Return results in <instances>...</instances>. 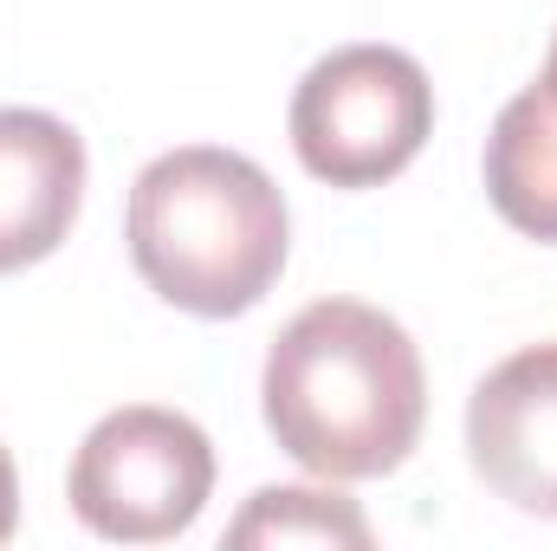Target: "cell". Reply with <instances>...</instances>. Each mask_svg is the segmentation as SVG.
Here are the masks:
<instances>
[{
	"instance_id": "cell-1",
	"label": "cell",
	"mask_w": 557,
	"mask_h": 551,
	"mask_svg": "<svg viewBox=\"0 0 557 551\" xmlns=\"http://www.w3.org/2000/svg\"><path fill=\"white\" fill-rule=\"evenodd\" d=\"M260 403L273 441L318 480L396 474L428 421V377L416 338L363 305L318 298L267 351Z\"/></svg>"
},
{
	"instance_id": "cell-2",
	"label": "cell",
	"mask_w": 557,
	"mask_h": 551,
	"mask_svg": "<svg viewBox=\"0 0 557 551\" xmlns=\"http://www.w3.org/2000/svg\"><path fill=\"white\" fill-rule=\"evenodd\" d=\"M124 241L143 285L188 318H240L285 273L292 221L278 182L240 149L188 143L131 182Z\"/></svg>"
},
{
	"instance_id": "cell-3",
	"label": "cell",
	"mask_w": 557,
	"mask_h": 551,
	"mask_svg": "<svg viewBox=\"0 0 557 551\" xmlns=\"http://www.w3.org/2000/svg\"><path fill=\"white\" fill-rule=\"evenodd\" d=\"M434 131V85L403 46H337L292 91V149L331 188L403 175Z\"/></svg>"
},
{
	"instance_id": "cell-4",
	"label": "cell",
	"mask_w": 557,
	"mask_h": 551,
	"mask_svg": "<svg viewBox=\"0 0 557 551\" xmlns=\"http://www.w3.org/2000/svg\"><path fill=\"white\" fill-rule=\"evenodd\" d=\"M72 513L117 546H162L188 532L214 493V448L175 409L131 403L91 421L72 454Z\"/></svg>"
},
{
	"instance_id": "cell-5",
	"label": "cell",
	"mask_w": 557,
	"mask_h": 551,
	"mask_svg": "<svg viewBox=\"0 0 557 551\" xmlns=\"http://www.w3.org/2000/svg\"><path fill=\"white\" fill-rule=\"evenodd\" d=\"M467 454L506 506L557 519V338L512 351L473 383Z\"/></svg>"
},
{
	"instance_id": "cell-6",
	"label": "cell",
	"mask_w": 557,
	"mask_h": 551,
	"mask_svg": "<svg viewBox=\"0 0 557 551\" xmlns=\"http://www.w3.org/2000/svg\"><path fill=\"white\" fill-rule=\"evenodd\" d=\"M85 201V137L52 111H0V273L65 247Z\"/></svg>"
},
{
	"instance_id": "cell-7",
	"label": "cell",
	"mask_w": 557,
	"mask_h": 551,
	"mask_svg": "<svg viewBox=\"0 0 557 551\" xmlns=\"http://www.w3.org/2000/svg\"><path fill=\"white\" fill-rule=\"evenodd\" d=\"M486 195L506 228L557 241V98L525 85L486 137Z\"/></svg>"
},
{
	"instance_id": "cell-8",
	"label": "cell",
	"mask_w": 557,
	"mask_h": 551,
	"mask_svg": "<svg viewBox=\"0 0 557 551\" xmlns=\"http://www.w3.org/2000/svg\"><path fill=\"white\" fill-rule=\"evenodd\" d=\"M227 546H370V519L357 500L331 487H260L247 513L227 526Z\"/></svg>"
},
{
	"instance_id": "cell-9",
	"label": "cell",
	"mask_w": 557,
	"mask_h": 551,
	"mask_svg": "<svg viewBox=\"0 0 557 551\" xmlns=\"http://www.w3.org/2000/svg\"><path fill=\"white\" fill-rule=\"evenodd\" d=\"M13 526H20V480H13V461L0 448V546L13 539Z\"/></svg>"
},
{
	"instance_id": "cell-10",
	"label": "cell",
	"mask_w": 557,
	"mask_h": 551,
	"mask_svg": "<svg viewBox=\"0 0 557 551\" xmlns=\"http://www.w3.org/2000/svg\"><path fill=\"white\" fill-rule=\"evenodd\" d=\"M539 85L557 98V33H552V59H545V78H539Z\"/></svg>"
}]
</instances>
